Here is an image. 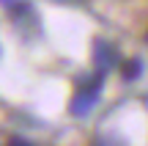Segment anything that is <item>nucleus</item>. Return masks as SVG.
<instances>
[{"label":"nucleus","instance_id":"1","mask_svg":"<svg viewBox=\"0 0 148 146\" xmlns=\"http://www.w3.org/2000/svg\"><path fill=\"white\" fill-rule=\"evenodd\" d=\"M99 91H101V83H99V80L90 83L88 88H79V91L74 94V99H71V113H74V116H85V113L96 105Z\"/></svg>","mask_w":148,"mask_h":146},{"label":"nucleus","instance_id":"2","mask_svg":"<svg viewBox=\"0 0 148 146\" xmlns=\"http://www.w3.org/2000/svg\"><path fill=\"white\" fill-rule=\"evenodd\" d=\"M93 55H96V61H99V66L101 69H107V66H112V47H107L104 42H96V47H93Z\"/></svg>","mask_w":148,"mask_h":146},{"label":"nucleus","instance_id":"3","mask_svg":"<svg viewBox=\"0 0 148 146\" xmlns=\"http://www.w3.org/2000/svg\"><path fill=\"white\" fill-rule=\"evenodd\" d=\"M140 72V66H137V61H134V66H126V77H132V75H137Z\"/></svg>","mask_w":148,"mask_h":146}]
</instances>
